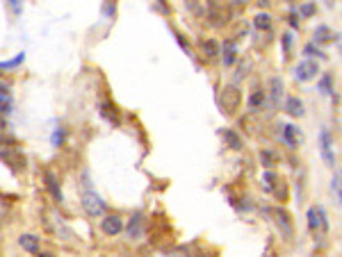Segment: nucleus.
I'll return each instance as SVG.
<instances>
[{
  "label": "nucleus",
  "instance_id": "f257e3e1",
  "mask_svg": "<svg viewBox=\"0 0 342 257\" xmlns=\"http://www.w3.org/2000/svg\"><path fill=\"white\" fill-rule=\"evenodd\" d=\"M82 207H85V212L89 216H100L105 212L103 198L96 196V192H92V189H85V193H82Z\"/></svg>",
  "mask_w": 342,
  "mask_h": 257
},
{
  "label": "nucleus",
  "instance_id": "f03ea898",
  "mask_svg": "<svg viewBox=\"0 0 342 257\" xmlns=\"http://www.w3.org/2000/svg\"><path fill=\"white\" fill-rule=\"evenodd\" d=\"M317 71H319V68H317V62L301 60L294 68V78L299 80V82H308V80H313L317 75Z\"/></svg>",
  "mask_w": 342,
  "mask_h": 257
},
{
  "label": "nucleus",
  "instance_id": "7ed1b4c3",
  "mask_svg": "<svg viewBox=\"0 0 342 257\" xmlns=\"http://www.w3.org/2000/svg\"><path fill=\"white\" fill-rule=\"evenodd\" d=\"M319 144H322V157H324V162H326L329 166H333V164H336V157H333V141H331L329 130L319 132Z\"/></svg>",
  "mask_w": 342,
  "mask_h": 257
},
{
  "label": "nucleus",
  "instance_id": "20e7f679",
  "mask_svg": "<svg viewBox=\"0 0 342 257\" xmlns=\"http://www.w3.org/2000/svg\"><path fill=\"white\" fill-rule=\"evenodd\" d=\"M308 228L310 230H315V228H329V223H326V214H324V210L319 207V205L308 210Z\"/></svg>",
  "mask_w": 342,
  "mask_h": 257
},
{
  "label": "nucleus",
  "instance_id": "39448f33",
  "mask_svg": "<svg viewBox=\"0 0 342 257\" xmlns=\"http://www.w3.org/2000/svg\"><path fill=\"white\" fill-rule=\"evenodd\" d=\"M123 230V221L119 216H105V221H103V232L105 235H110V237H114V235H119V232Z\"/></svg>",
  "mask_w": 342,
  "mask_h": 257
},
{
  "label": "nucleus",
  "instance_id": "423d86ee",
  "mask_svg": "<svg viewBox=\"0 0 342 257\" xmlns=\"http://www.w3.org/2000/svg\"><path fill=\"white\" fill-rule=\"evenodd\" d=\"M19 244H21V248L27 251V253H37V251H39V237H34V235H21Z\"/></svg>",
  "mask_w": 342,
  "mask_h": 257
},
{
  "label": "nucleus",
  "instance_id": "0eeeda50",
  "mask_svg": "<svg viewBox=\"0 0 342 257\" xmlns=\"http://www.w3.org/2000/svg\"><path fill=\"white\" fill-rule=\"evenodd\" d=\"M285 109H288V114H292V116H301L303 114V103L296 96H292V98L285 100Z\"/></svg>",
  "mask_w": 342,
  "mask_h": 257
},
{
  "label": "nucleus",
  "instance_id": "6e6552de",
  "mask_svg": "<svg viewBox=\"0 0 342 257\" xmlns=\"http://www.w3.org/2000/svg\"><path fill=\"white\" fill-rule=\"evenodd\" d=\"M46 185H48V192L53 193L55 200H62V189H59L57 180H55V175L50 171H46Z\"/></svg>",
  "mask_w": 342,
  "mask_h": 257
},
{
  "label": "nucleus",
  "instance_id": "1a4fd4ad",
  "mask_svg": "<svg viewBox=\"0 0 342 257\" xmlns=\"http://www.w3.org/2000/svg\"><path fill=\"white\" fill-rule=\"evenodd\" d=\"M221 137H224V141L230 146V148H233V150H240V148H242V139L237 137L233 130H224V132H221Z\"/></svg>",
  "mask_w": 342,
  "mask_h": 257
},
{
  "label": "nucleus",
  "instance_id": "9d476101",
  "mask_svg": "<svg viewBox=\"0 0 342 257\" xmlns=\"http://www.w3.org/2000/svg\"><path fill=\"white\" fill-rule=\"evenodd\" d=\"M139 232H142V214H135V218L128 225V235L130 237H139Z\"/></svg>",
  "mask_w": 342,
  "mask_h": 257
},
{
  "label": "nucleus",
  "instance_id": "9b49d317",
  "mask_svg": "<svg viewBox=\"0 0 342 257\" xmlns=\"http://www.w3.org/2000/svg\"><path fill=\"white\" fill-rule=\"evenodd\" d=\"M271 98H274V103H278V100L283 98V82L278 78L271 80Z\"/></svg>",
  "mask_w": 342,
  "mask_h": 257
},
{
  "label": "nucleus",
  "instance_id": "f8f14e48",
  "mask_svg": "<svg viewBox=\"0 0 342 257\" xmlns=\"http://www.w3.org/2000/svg\"><path fill=\"white\" fill-rule=\"evenodd\" d=\"M256 27L258 30H269L271 27V16L269 14H258L256 16Z\"/></svg>",
  "mask_w": 342,
  "mask_h": 257
},
{
  "label": "nucleus",
  "instance_id": "ddd939ff",
  "mask_svg": "<svg viewBox=\"0 0 342 257\" xmlns=\"http://www.w3.org/2000/svg\"><path fill=\"white\" fill-rule=\"evenodd\" d=\"M226 50H224V64L226 66H230V64H235V57H237V53H235V46L233 43H226Z\"/></svg>",
  "mask_w": 342,
  "mask_h": 257
},
{
  "label": "nucleus",
  "instance_id": "4468645a",
  "mask_svg": "<svg viewBox=\"0 0 342 257\" xmlns=\"http://www.w3.org/2000/svg\"><path fill=\"white\" fill-rule=\"evenodd\" d=\"M283 137L290 146H296V128L294 126H285L283 128Z\"/></svg>",
  "mask_w": 342,
  "mask_h": 257
},
{
  "label": "nucleus",
  "instance_id": "2eb2a0df",
  "mask_svg": "<svg viewBox=\"0 0 342 257\" xmlns=\"http://www.w3.org/2000/svg\"><path fill=\"white\" fill-rule=\"evenodd\" d=\"M276 216L281 218L278 223L283 225V232H285V235H290V232H292V225H290V216H288V214H285L283 210H276Z\"/></svg>",
  "mask_w": 342,
  "mask_h": 257
},
{
  "label": "nucleus",
  "instance_id": "dca6fc26",
  "mask_svg": "<svg viewBox=\"0 0 342 257\" xmlns=\"http://www.w3.org/2000/svg\"><path fill=\"white\" fill-rule=\"evenodd\" d=\"M203 50H205V55H208V57H217V55H219V48H217V43H215L212 39L203 41Z\"/></svg>",
  "mask_w": 342,
  "mask_h": 257
},
{
  "label": "nucleus",
  "instance_id": "f3484780",
  "mask_svg": "<svg viewBox=\"0 0 342 257\" xmlns=\"http://www.w3.org/2000/svg\"><path fill=\"white\" fill-rule=\"evenodd\" d=\"M331 189L336 192V198H338V203L342 200V193H340V171L333 173V180H331Z\"/></svg>",
  "mask_w": 342,
  "mask_h": 257
},
{
  "label": "nucleus",
  "instance_id": "a211bd4d",
  "mask_svg": "<svg viewBox=\"0 0 342 257\" xmlns=\"http://www.w3.org/2000/svg\"><path fill=\"white\" fill-rule=\"evenodd\" d=\"M265 103V93L263 91H253L251 93V98H249V107H253V109H256L258 105H263Z\"/></svg>",
  "mask_w": 342,
  "mask_h": 257
},
{
  "label": "nucleus",
  "instance_id": "6ab92c4d",
  "mask_svg": "<svg viewBox=\"0 0 342 257\" xmlns=\"http://www.w3.org/2000/svg\"><path fill=\"white\" fill-rule=\"evenodd\" d=\"M9 105H12V100H9V96H7V93H0V114L9 112Z\"/></svg>",
  "mask_w": 342,
  "mask_h": 257
},
{
  "label": "nucleus",
  "instance_id": "aec40b11",
  "mask_svg": "<svg viewBox=\"0 0 342 257\" xmlns=\"http://www.w3.org/2000/svg\"><path fill=\"white\" fill-rule=\"evenodd\" d=\"M326 37H329V27H317V32H315V41H319V43H324L326 41Z\"/></svg>",
  "mask_w": 342,
  "mask_h": 257
},
{
  "label": "nucleus",
  "instance_id": "412c9836",
  "mask_svg": "<svg viewBox=\"0 0 342 257\" xmlns=\"http://www.w3.org/2000/svg\"><path fill=\"white\" fill-rule=\"evenodd\" d=\"M319 89H322L324 93H333V89H331V75H324L322 82H319Z\"/></svg>",
  "mask_w": 342,
  "mask_h": 257
},
{
  "label": "nucleus",
  "instance_id": "4be33fe9",
  "mask_svg": "<svg viewBox=\"0 0 342 257\" xmlns=\"http://www.w3.org/2000/svg\"><path fill=\"white\" fill-rule=\"evenodd\" d=\"M23 57H25V55H23V53H19V55H16V57H14L12 62H2V64H0V66H2V68H12V66L21 64V62H23Z\"/></svg>",
  "mask_w": 342,
  "mask_h": 257
},
{
  "label": "nucleus",
  "instance_id": "5701e85b",
  "mask_svg": "<svg viewBox=\"0 0 342 257\" xmlns=\"http://www.w3.org/2000/svg\"><path fill=\"white\" fill-rule=\"evenodd\" d=\"M313 12H315V5H313V2H306V5H301V14H303V16H310Z\"/></svg>",
  "mask_w": 342,
  "mask_h": 257
},
{
  "label": "nucleus",
  "instance_id": "b1692460",
  "mask_svg": "<svg viewBox=\"0 0 342 257\" xmlns=\"http://www.w3.org/2000/svg\"><path fill=\"white\" fill-rule=\"evenodd\" d=\"M62 139H64V132H62V130H55V134H53V146H59V144H62Z\"/></svg>",
  "mask_w": 342,
  "mask_h": 257
},
{
  "label": "nucleus",
  "instance_id": "393cba45",
  "mask_svg": "<svg viewBox=\"0 0 342 257\" xmlns=\"http://www.w3.org/2000/svg\"><path fill=\"white\" fill-rule=\"evenodd\" d=\"M290 43H292V34H283V48H285V50H288V48H290Z\"/></svg>",
  "mask_w": 342,
  "mask_h": 257
},
{
  "label": "nucleus",
  "instance_id": "a878e982",
  "mask_svg": "<svg viewBox=\"0 0 342 257\" xmlns=\"http://www.w3.org/2000/svg\"><path fill=\"white\" fill-rule=\"evenodd\" d=\"M265 182H269V187H271V182H276V175H271V173H265Z\"/></svg>",
  "mask_w": 342,
  "mask_h": 257
},
{
  "label": "nucleus",
  "instance_id": "bb28decb",
  "mask_svg": "<svg viewBox=\"0 0 342 257\" xmlns=\"http://www.w3.org/2000/svg\"><path fill=\"white\" fill-rule=\"evenodd\" d=\"M12 9H14V12H19V9H21V5L16 2V0H12Z\"/></svg>",
  "mask_w": 342,
  "mask_h": 257
},
{
  "label": "nucleus",
  "instance_id": "cd10ccee",
  "mask_svg": "<svg viewBox=\"0 0 342 257\" xmlns=\"http://www.w3.org/2000/svg\"><path fill=\"white\" fill-rule=\"evenodd\" d=\"M5 216V203H0V218Z\"/></svg>",
  "mask_w": 342,
  "mask_h": 257
},
{
  "label": "nucleus",
  "instance_id": "c85d7f7f",
  "mask_svg": "<svg viewBox=\"0 0 342 257\" xmlns=\"http://www.w3.org/2000/svg\"><path fill=\"white\" fill-rule=\"evenodd\" d=\"M2 130H5V123H2V121H0V132H2Z\"/></svg>",
  "mask_w": 342,
  "mask_h": 257
}]
</instances>
